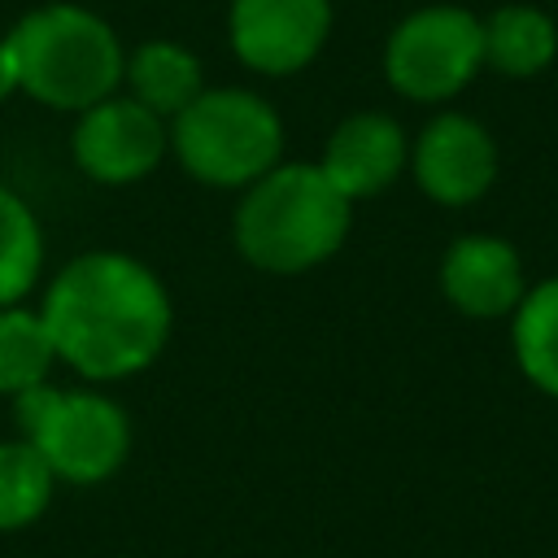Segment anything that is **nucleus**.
Here are the masks:
<instances>
[{
  "mask_svg": "<svg viewBox=\"0 0 558 558\" xmlns=\"http://www.w3.org/2000/svg\"><path fill=\"white\" fill-rule=\"evenodd\" d=\"M44 327L52 353L87 379L144 371L170 336V296L161 279L122 253H83L48 288Z\"/></svg>",
  "mask_w": 558,
  "mask_h": 558,
  "instance_id": "obj_1",
  "label": "nucleus"
},
{
  "mask_svg": "<svg viewBox=\"0 0 558 558\" xmlns=\"http://www.w3.org/2000/svg\"><path fill=\"white\" fill-rule=\"evenodd\" d=\"M349 205L353 201L340 196L318 166H275L248 183L235 209V244L257 270H310L344 244Z\"/></svg>",
  "mask_w": 558,
  "mask_h": 558,
  "instance_id": "obj_2",
  "label": "nucleus"
},
{
  "mask_svg": "<svg viewBox=\"0 0 558 558\" xmlns=\"http://www.w3.org/2000/svg\"><path fill=\"white\" fill-rule=\"evenodd\" d=\"M17 87L52 109H92L122 83V44L105 17L78 4H44L4 35Z\"/></svg>",
  "mask_w": 558,
  "mask_h": 558,
  "instance_id": "obj_3",
  "label": "nucleus"
},
{
  "mask_svg": "<svg viewBox=\"0 0 558 558\" xmlns=\"http://www.w3.org/2000/svg\"><path fill=\"white\" fill-rule=\"evenodd\" d=\"M170 144L192 179L209 187H248L279 166L283 126L262 96L244 87H218L201 92L174 113Z\"/></svg>",
  "mask_w": 558,
  "mask_h": 558,
  "instance_id": "obj_4",
  "label": "nucleus"
},
{
  "mask_svg": "<svg viewBox=\"0 0 558 558\" xmlns=\"http://www.w3.org/2000/svg\"><path fill=\"white\" fill-rule=\"evenodd\" d=\"M13 410L26 440L39 449V458L57 480L100 484L126 458L131 445L126 414L100 392H61L35 384L13 397Z\"/></svg>",
  "mask_w": 558,
  "mask_h": 558,
  "instance_id": "obj_5",
  "label": "nucleus"
},
{
  "mask_svg": "<svg viewBox=\"0 0 558 558\" xmlns=\"http://www.w3.org/2000/svg\"><path fill=\"white\" fill-rule=\"evenodd\" d=\"M484 65V26L466 9H418L384 48L388 83L410 100H449Z\"/></svg>",
  "mask_w": 558,
  "mask_h": 558,
  "instance_id": "obj_6",
  "label": "nucleus"
},
{
  "mask_svg": "<svg viewBox=\"0 0 558 558\" xmlns=\"http://www.w3.org/2000/svg\"><path fill=\"white\" fill-rule=\"evenodd\" d=\"M170 135L153 109H144L135 96H105L92 109L78 113L74 126V161L96 183H135L144 179Z\"/></svg>",
  "mask_w": 558,
  "mask_h": 558,
  "instance_id": "obj_7",
  "label": "nucleus"
},
{
  "mask_svg": "<svg viewBox=\"0 0 558 558\" xmlns=\"http://www.w3.org/2000/svg\"><path fill=\"white\" fill-rule=\"evenodd\" d=\"M331 31V0H231V48L262 74L305 70Z\"/></svg>",
  "mask_w": 558,
  "mask_h": 558,
  "instance_id": "obj_8",
  "label": "nucleus"
},
{
  "mask_svg": "<svg viewBox=\"0 0 558 558\" xmlns=\"http://www.w3.org/2000/svg\"><path fill=\"white\" fill-rule=\"evenodd\" d=\"M497 174L493 135L466 113H440L414 144V179L440 205H471Z\"/></svg>",
  "mask_w": 558,
  "mask_h": 558,
  "instance_id": "obj_9",
  "label": "nucleus"
},
{
  "mask_svg": "<svg viewBox=\"0 0 558 558\" xmlns=\"http://www.w3.org/2000/svg\"><path fill=\"white\" fill-rule=\"evenodd\" d=\"M445 296L471 318H501L523 301V262L497 235H462L440 262Z\"/></svg>",
  "mask_w": 558,
  "mask_h": 558,
  "instance_id": "obj_10",
  "label": "nucleus"
},
{
  "mask_svg": "<svg viewBox=\"0 0 558 558\" xmlns=\"http://www.w3.org/2000/svg\"><path fill=\"white\" fill-rule=\"evenodd\" d=\"M405 166V135L388 113H353L344 118L327 148L318 170L331 179V187L349 201L384 192Z\"/></svg>",
  "mask_w": 558,
  "mask_h": 558,
  "instance_id": "obj_11",
  "label": "nucleus"
},
{
  "mask_svg": "<svg viewBox=\"0 0 558 558\" xmlns=\"http://www.w3.org/2000/svg\"><path fill=\"white\" fill-rule=\"evenodd\" d=\"M480 26H484V65H493L497 74L532 78L558 52V31L549 13L532 4H506Z\"/></svg>",
  "mask_w": 558,
  "mask_h": 558,
  "instance_id": "obj_12",
  "label": "nucleus"
},
{
  "mask_svg": "<svg viewBox=\"0 0 558 558\" xmlns=\"http://www.w3.org/2000/svg\"><path fill=\"white\" fill-rule=\"evenodd\" d=\"M126 83H131V96L153 109L157 118H174L179 109H187L205 87H201V61L170 44V39H153V44H140L126 61Z\"/></svg>",
  "mask_w": 558,
  "mask_h": 558,
  "instance_id": "obj_13",
  "label": "nucleus"
},
{
  "mask_svg": "<svg viewBox=\"0 0 558 558\" xmlns=\"http://www.w3.org/2000/svg\"><path fill=\"white\" fill-rule=\"evenodd\" d=\"M514 357L541 392L558 397V275L514 305Z\"/></svg>",
  "mask_w": 558,
  "mask_h": 558,
  "instance_id": "obj_14",
  "label": "nucleus"
},
{
  "mask_svg": "<svg viewBox=\"0 0 558 558\" xmlns=\"http://www.w3.org/2000/svg\"><path fill=\"white\" fill-rule=\"evenodd\" d=\"M44 266V235L31 205L0 183V310L26 296Z\"/></svg>",
  "mask_w": 558,
  "mask_h": 558,
  "instance_id": "obj_15",
  "label": "nucleus"
},
{
  "mask_svg": "<svg viewBox=\"0 0 558 558\" xmlns=\"http://www.w3.org/2000/svg\"><path fill=\"white\" fill-rule=\"evenodd\" d=\"M52 336L39 314L4 305L0 310V392L17 397L48 379L52 366Z\"/></svg>",
  "mask_w": 558,
  "mask_h": 558,
  "instance_id": "obj_16",
  "label": "nucleus"
},
{
  "mask_svg": "<svg viewBox=\"0 0 558 558\" xmlns=\"http://www.w3.org/2000/svg\"><path fill=\"white\" fill-rule=\"evenodd\" d=\"M52 471L31 440L0 445V527H26L52 497Z\"/></svg>",
  "mask_w": 558,
  "mask_h": 558,
  "instance_id": "obj_17",
  "label": "nucleus"
},
{
  "mask_svg": "<svg viewBox=\"0 0 558 558\" xmlns=\"http://www.w3.org/2000/svg\"><path fill=\"white\" fill-rule=\"evenodd\" d=\"M17 92V70H13V52H9V44L0 39V100H9Z\"/></svg>",
  "mask_w": 558,
  "mask_h": 558,
  "instance_id": "obj_18",
  "label": "nucleus"
}]
</instances>
